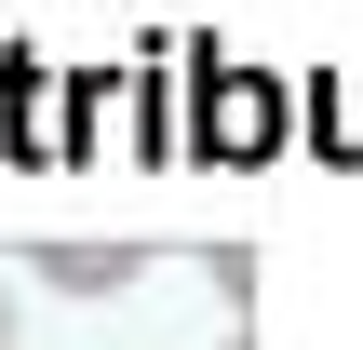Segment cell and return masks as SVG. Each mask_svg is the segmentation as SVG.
<instances>
[{
    "mask_svg": "<svg viewBox=\"0 0 363 350\" xmlns=\"http://www.w3.org/2000/svg\"><path fill=\"white\" fill-rule=\"evenodd\" d=\"M40 270H54V283H81V297H108V283H135V243H54Z\"/></svg>",
    "mask_w": 363,
    "mask_h": 350,
    "instance_id": "1",
    "label": "cell"
},
{
    "mask_svg": "<svg viewBox=\"0 0 363 350\" xmlns=\"http://www.w3.org/2000/svg\"><path fill=\"white\" fill-rule=\"evenodd\" d=\"M0 350H13V283H0Z\"/></svg>",
    "mask_w": 363,
    "mask_h": 350,
    "instance_id": "2",
    "label": "cell"
}]
</instances>
